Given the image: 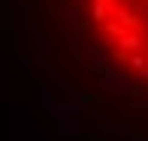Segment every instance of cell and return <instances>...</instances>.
Wrapping results in <instances>:
<instances>
[{
  "label": "cell",
  "instance_id": "6da1fadb",
  "mask_svg": "<svg viewBox=\"0 0 148 141\" xmlns=\"http://www.w3.org/2000/svg\"><path fill=\"white\" fill-rule=\"evenodd\" d=\"M115 0H91V21L94 24H106L109 21V9Z\"/></svg>",
  "mask_w": 148,
  "mask_h": 141
},
{
  "label": "cell",
  "instance_id": "7a4b0ae2",
  "mask_svg": "<svg viewBox=\"0 0 148 141\" xmlns=\"http://www.w3.org/2000/svg\"><path fill=\"white\" fill-rule=\"evenodd\" d=\"M121 3H124V6H136L139 0H121Z\"/></svg>",
  "mask_w": 148,
  "mask_h": 141
}]
</instances>
